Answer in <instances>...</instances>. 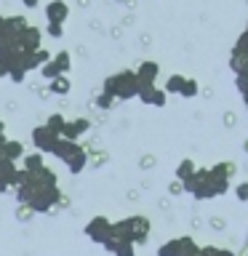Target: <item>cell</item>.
<instances>
[{
  "label": "cell",
  "mask_w": 248,
  "mask_h": 256,
  "mask_svg": "<svg viewBox=\"0 0 248 256\" xmlns=\"http://www.w3.org/2000/svg\"><path fill=\"white\" fill-rule=\"evenodd\" d=\"M67 14H70V8L62 3V0H51V3L46 6V16H48V22H56V24H62L64 19H67Z\"/></svg>",
  "instance_id": "1"
},
{
  "label": "cell",
  "mask_w": 248,
  "mask_h": 256,
  "mask_svg": "<svg viewBox=\"0 0 248 256\" xmlns=\"http://www.w3.org/2000/svg\"><path fill=\"white\" fill-rule=\"evenodd\" d=\"M24 6H27V8H35V6H38V0H24Z\"/></svg>",
  "instance_id": "2"
}]
</instances>
